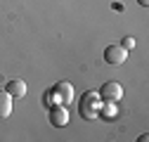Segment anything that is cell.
Returning <instances> with one entry per match:
<instances>
[{"instance_id":"30bf717a","label":"cell","mask_w":149,"mask_h":142,"mask_svg":"<svg viewBox=\"0 0 149 142\" xmlns=\"http://www.w3.org/2000/svg\"><path fill=\"white\" fill-rule=\"evenodd\" d=\"M43 104H45V106H52V104H54V97H52V90H45V95H43Z\"/></svg>"},{"instance_id":"6da1fadb","label":"cell","mask_w":149,"mask_h":142,"mask_svg":"<svg viewBox=\"0 0 149 142\" xmlns=\"http://www.w3.org/2000/svg\"><path fill=\"white\" fill-rule=\"evenodd\" d=\"M100 106H102V97L97 90H88L81 95L78 100V114L85 118V121H95L100 118Z\"/></svg>"},{"instance_id":"7a4b0ae2","label":"cell","mask_w":149,"mask_h":142,"mask_svg":"<svg viewBox=\"0 0 149 142\" xmlns=\"http://www.w3.org/2000/svg\"><path fill=\"white\" fill-rule=\"evenodd\" d=\"M50 90H52L54 104H64V106H69V104L73 102V85H71L69 81H59V83H54Z\"/></svg>"},{"instance_id":"5b68a950","label":"cell","mask_w":149,"mask_h":142,"mask_svg":"<svg viewBox=\"0 0 149 142\" xmlns=\"http://www.w3.org/2000/svg\"><path fill=\"white\" fill-rule=\"evenodd\" d=\"M69 123V109L64 104H52L50 106V126L54 128H64Z\"/></svg>"},{"instance_id":"3957f363","label":"cell","mask_w":149,"mask_h":142,"mask_svg":"<svg viewBox=\"0 0 149 142\" xmlns=\"http://www.w3.org/2000/svg\"><path fill=\"white\" fill-rule=\"evenodd\" d=\"M97 93H100L102 102H114V104H118V102L123 100V88H121V83H116V81H107Z\"/></svg>"},{"instance_id":"8fae6325","label":"cell","mask_w":149,"mask_h":142,"mask_svg":"<svg viewBox=\"0 0 149 142\" xmlns=\"http://www.w3.org/2000/svg\"><path fill=\"white\" fill-rule=\"evenodd\" d=\"M137 5H142V7H149V0H137Z\"/></svg>"},{"instance_id":"ba28073f","label":"cell","mask_w":149,"mask_h":142,"mask_svg":"<svg viewBox=\"0 0 149 142\" xmlns=\"http://www.w3.org/2000/svg\"><path fill=\"white\" fill-rule=\"evenodd\" d=\"M100 116H104V118H114V116H116V104H114V102H102V106H100Z\"/></svg>"},{"instance_id":"8992f818","label":"cell","mask_w":149,"mask_h":142,"mask_svg":"<svg viewBox=\"0 0 149 142\" xmlns=\"http://www.w3.org/2000/svg\"><path fill=\"white\" fill-rule=\"evenodd\" d=\"M5 90L12 95V100H22V97L26 95V83H24L22 78H14V81H10V83H7Z\"/></svg>"},{"instance_id":"9c48e42d","label":"cell","mask_w":149,"mask_h":142,"mask_svg":"<svg viewBox=\"0 0 149 142\" xmlns=\"http://www.w3.org/2000/svg\"><path fill=\"white\" fill-rule=\"evenodd\" d=\"M121 45H123L125 50H133V47H135V38H133V36H125V38L121 40Z\"/></svg>"},{"instance_id":"277c9868","label":"cell","mask_w":149,"mask_h":142,"mask_svg":"<svg viewBox=\"0 0 149 142\" xmlns=\"http://www.w3.org/2000/svg\"><path fill=\"white\" fill-rule=\"evenodd\" d=\"M128 59V50L121 45V43H114V45H107L104 50V62L111 64V66H118Z\"/></svg>"},{"instance_id":"52a82bcc","label":"cell","mask_w":149,"mask_h":142,"mask_svg":"<svg viewBox=\"0 0 149 142\" xmlns=\"http://www.w3.org/2000/svg\"><path fill=\"white\" fill-rule=\"evenodd\" d=\"M12 114V95L7 90H0V118H10Z\"/></svg>"}]
</instances>
